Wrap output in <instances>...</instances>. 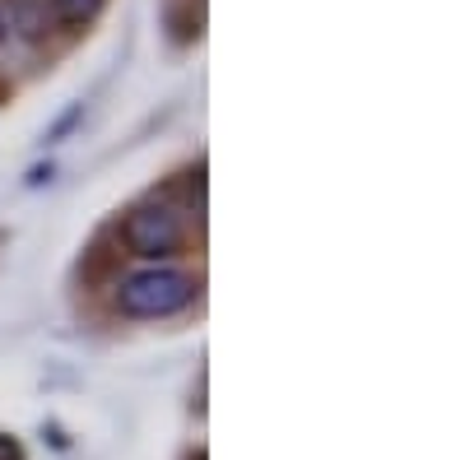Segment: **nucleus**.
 I'll return each mask as SVG.
<instances>
[{
  "instance_id": "3",
  "label": "nucleus",
  "mask_w": 465,
  "mask_h": 460,
  "mask_svg": "<svg viewBox=\"0 0 465 460\" xmlns=\"http://www.w3.org/2000/svg\"><path fill=\"white\" fill-rule=\"evenodd\" d=\"M5 24H15L28 43H37V37L47 33V0H10Z\"/></svg>"
},
{
  "instance_id": "1",
  "label": "nucleus",
  "mask_w": 465,
  "mask_h": 460,
  "mask_svg": "<svg viewBox=\"0 0 465 460\" xmlns=\"http://www.w3.org/2000/svg\"><path fill=\"white\" fill-rule=\"evenodd\" d=\"M191 298H196V284L168 265H149V270H135L116 284V307L126 317H173Z\"/></svg>"
},
{
  "instance_id": "2",
  "label": "nucleus",
  "mask_w": 465,
  "mask_h": 460,
  "mask_svg": "<svg viewBox=\"0 0 465 460\" xmlns=\"http://www.w3.org/2000/svg\"><path fill=\"white\" fill-rule=\"evenodd\" d=\"M122 238L131 247V256L140 260H163V256H177L182 247V219L173 205H159V201H149V205H135L122 223Z\"/></svg>"
},
{
  "instance_id": "4",
  "label": "nucleus",
  "mask_w": 465,
  "mask_h": 460,
  "mask_svg": "<svg viewBox=\"0 0 465 460\" xmlns=\"http://www.w3.org/2000/svg\"><path fill=\"white\" fill-rule=\"evenodd\" d=\"M103 5L107 0H52V15L70 28H80V24H94L103 15Z\"/></svg>"
},
{
  "instance_id": "5",
  "label": "nucleus",
  "mask_w": 465,
  "mask_h": 460,
  "mask_svg": "<svg viewBox=\"0 0 465 460\" xmlns=\"http://www.w3.org/2000/svg\"><path fill=\"white\" fill-rule=\"evenodd\" d=\"M0 460H24L19 442H15V437H5V433H0Z\"/></svg>"
},
{
  "instance_id": "6",
  "label": "nucleus",
  "mask_w": 465,
  "mask_h": 460,
  "mask_svg": "<svg viewBox=\"0 0 465 460\" xmlns=\"http://www.w3.org/2000/svg\"><path fill=\"white\" fill-rule=\"evenodd\" d=\"M5 33H10V24H5V5H0V43H5Z\"/></svg>"
}]
</instances>
